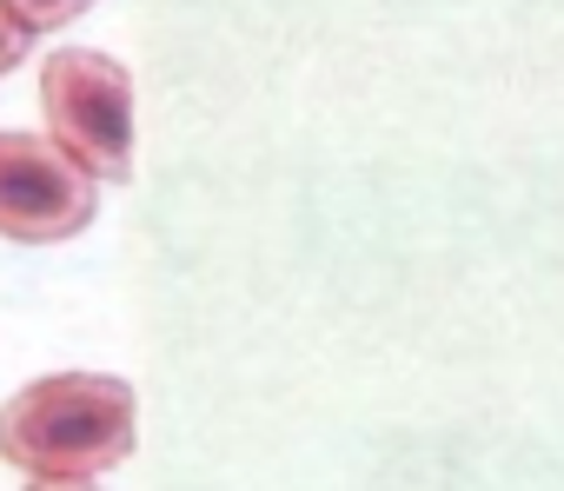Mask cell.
<instances>
[{
  "label": "cell",
  "mask_w": 564,
  "mask_h": 491,
  "mask_svg": "<svg viewBox=\"0 0 564 491\" xmlns=\"http://www.w3.org/2000/svg\"><path fill=\"white\" fill-rule=\"evenodd\" d=\"M94 226V179L41 133H0V239L54 246Z\"/></svg>",
  "instance_id": "cell-3"
},
{
  "label": "cell",
  "mask_w": 564,
  "mask_h": 491,
  "mask_svg": "<svg viewBox=\"0 0 564 491\" xmlns=\"http://www.w3.org/2000/svg\"><path fill=\"white\" fill-rule=\"evenodd\" d=\"M140 399L113 372H47L0 405V458L28 478H100L133 451Z\"/></svg>",
  "instance_id": "cell-1"
},
{
  "label": "cell",
  "mask_w": 564,
  "mask_h": 491,
  "mask_svg": "<svg viewBox=\"0 0 564 491\" xmlns=\"http://www.w3.org/2000/svg\"><path fill=\"white\" fill-rule=\"evenodd\" d=\"M28 491H100L94 478H34Z\"/></svg>",
  "instance_id": "cell-6"
},
{
  "label": "cell",
  "mask_w": 564,
  "mask_h": 491,
  "mask_svg": "<svg viewBox=\"0 0 564 491\" xmlns=\"http://www.w3.org/2000/svg\"><path fill=\"white\" fill-rule=\"evenodd\" d=\"M41 113L47 140L100 186L133 179V74L113 54L61 47L41 61Z\"/></svg>",
  "instance_id": "cell-2"
},
{
  "label": "cell",
  "mask_w": 564,
  "mask_h": 491,
  "mask_svg": "<svg viewBox=\"0 0 564 491\" xmlns=\"http://www.w3.org/2000/svg\"><path fill=\"white\" fill-rule=\"evenodd\" d=\"M28 41H34V34H28L8 8H0V74H14V67L28 61Z\"/></svg>",
  "instance_id": "cell-5"
},
{
  "label": "cell",
  "mask_w": 564,
  "mask_h": 491,
  "mask_svg": "<svg viewBox=\"0 0 564 491\" xmlns=\"http://www.w3.org/2000/svg\"><path fill=\"white\" fill-rule=\"evenodd\" d=\"M28 34H54V28H67V21H80L94 0H0Z\"/></svg>",
  "instance_id": "cell-4"
}]
</instances>
